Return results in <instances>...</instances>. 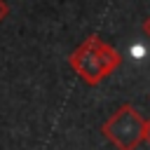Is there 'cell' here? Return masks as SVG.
<instances>
[{
    "label": "cell",
    "mask_w": 150,
    "mask_h": 150,
    "mask_svg": "<svg viewBox=\"0 0 150 150\" xmlns=\"http://www.w3.org/2000/svg\"><path fill=\"white\" fill-rule=\"evenodd\" d=\"M7 14H9V5H7L5 0H0V23L7 19Z\"/></svg>",
    "instance_id": "3"
},
{
    "label": "cell",
    "mask_w": 150,
    "mask_h": 150,
    "mask_svg": "<svg viewBox=\"0 0 150 150\" xmlns=\"http://www.w3.org/2000/svg\"><path fill=\"white\" fill-rule=\"evenodd\" d=\"M143 141L150 145V120H145V131H143Z\"/></svg>",
    "instance_id": "4"
},
{
    "label": "cell",
    "mask_w": 150,
    "mask_h": 150,
    "mask_svg": "<svg viewBox=\"0 0 150 150\" xmlns=\"http://www.w3.org/2000/svg\"><path fill=\"white\" fill-rule=\"evenodd\" d=\"M68 63H70V68L75 70V75L84 84L94 87L122 63V56H120V52L115 47L103 42L98 35H89L68 56Z\"/></svg>",
    "instance_id": "1"
},
{
    "label": "cell",
    "mask_w": 150,
    "mask_h": 150,
    "mask_svg": "<svg viewBox=\"0 0 150 150\" xmlns=\"http://www.w3.org/2000/svg\"><path fill=\"white\" fill-rule=\"evenodd\" d=\"M143 33H145V38H150V16L143 21Z\"/></svg>",
    "instance_id": "5"
},
{
    "label": "cell",
    "mask_w": 150,
    "mask_h": 150,
    "mask_svg": "<svg viewBox=\"0 0 150 150\" xmlns=\"http://www.w3.org/2000/svg\"><path fill=\"white\" fill-rule=\"evenodd\" d=\"M101 131L117 150H136L143 143L145 120L131 103H124L103 122Z\"/></svg>",
    "instance_id": "2"
}]
</instances>
